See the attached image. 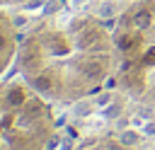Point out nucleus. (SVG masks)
Returning <instances> with one entry per match:
<instances>
[{
    "label": "nucleus",
    "instance_id": "nucleus-1",
    "mask_svg": "<svg viewBox=\"0 0 155 150\" xmlns=\"http://www.w3.org/2000/svg\"><path fill=\"white\" fill-rule=\"evenodd\" d=\"M19 77L48 102H80L114 80L111 27L87 12L48 15L19 36Z\"/></svg>",
    "mask_w": 155,
    "mask_h": 150
},
{
    "label": "nucleus",
    "instance_id": "nucleus-2",
    "mask_svg": "<svg viewBox=\"0 0 155 150\" xmlns=\"http://www.w3.org/2000/svg\"><path fill=\"white\" fill-rule=\"evenodd\" d=\"M116 87L143 106H155V0H131L111 24Z\"/></svg>",
    "mask_w": 155,
    "mask_h": 150
},
{
    "label": "nucleus",
    "instance_id": "nucleus-3",
    "mask_svg": "<svg viewBox=\"0 0 155 150\" xmlns=\"http://www.w3.org/2000/svg\"><path fill=\"white\" fill-rule=\"evenodd\" d=\"M51 102L22 77L0 80V150H46L53 140Z\"/></svg>",
    "mask_w": 155,
    "mask_h": 150
},
{
    "label": "nucleus",
    "instance_id": "nucleus-4",
    "mask_svg": "<svg viewBox=\"0 0 155 150\" xmlns=\"http://www.w3.org/2000/svg\"><path fill=\"white\" fill-rule=\"evenodd\" d=\"M19 31L17 24L10 15V10L0 7V80H5L7 70L17 60V48H19Z\"/></svg>",
    "mask_w": 155,
    "mask_h": 150
},
{
    "label": "nucleus",
    "instance_id": "nucleus-5",
    "mask_svg": "<svg viewBox=\"0 0 155 150\" xmlns=\"http://www.w3.org/2000/svg\"><path fill=\"white\" fill-rule=\"evenodd\" d=\"M70 150H136V148H131V145H126L121 138H116V135H94V138H87V140H82L78 148H70Z\"/></svg>",
    "mask_w": 155,
    "mask_h": 150
},
{
    "label": "nucleus",
    "instance_id": "nucleus-6",
    "mask_svg": "<svg viewBox=\"0 0 155 150\" xmlns=\"http://www.w3.org/2000/svg\"><path fill=\"white\" fill-rule=\"evenodd\" d=\"M48 0H0V7L5 10H24V7H39Z\"/></svg>",
    "mask_w": 155,
    "mask_h": 150
}]
</instances>
